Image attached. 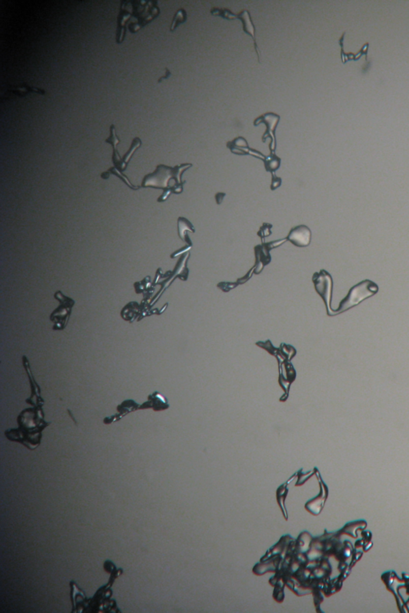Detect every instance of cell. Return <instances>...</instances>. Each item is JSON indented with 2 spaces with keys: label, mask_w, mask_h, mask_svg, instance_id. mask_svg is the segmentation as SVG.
I'll return each instance as SVG.
<instances>
[{
  "label": "cell",
  "mask_w": 409,
  "mask_h": 613,
  "mask_svg": "<svg viewBox=\"0 0 409 613\" xmlns=\"http://www.w3.org/2000/svg\"><path fill=\"white\" fill-rule=\"evenodd\" d=\"M191 164H182L177 166L174 168L169 167L164 165H159L156 170L152 174L145 176L142 181L141 188H154L163 189V196L158 199V202H164L167 200L170 193H174V188L170 185V180L173 181H181V175L187 169L191 167Z\"/></svg>",
  "instance_id": "6da1fadb"
},
{
  "label": "cell",
  "mask_w": 409,
  "mask_h": 613,
  "mask_svg": "<svg viewBox=\"0 0 409 613\" xmlns=\"http://www.w3.org/2000/svg\"><path fill=\"white\" fill-rule=\"evenodd\" d=\"M379 291V286L370 280H364L351 287L345 298L342 300L339 308L333 311L335 314L341 313L350 308L361 304L364 300L372 297Z\"/></svg>",
  "instance_id": "7a4b0ae2"
},
{
  "label": "cell",
  "mask_w": 409,
  "mask_h": 613,
  "mask_svg": "<svg viewBox=\"0 0 409 613\" xmlns=\"http://www.w3.org/2000/svg\"><path fill=\"white\" fill-rule=\"evenodd\" d=\"M54 298L59 302V306L53 311L51 315V321L54 322V330H64L68 325L71 316V310L75 305L73 299L66 297L62 292L58 291L54 294Z\"/></svg>",
  "instance_id": "3957f363"
},
{
  "label": "cell",
  "mask_w": 409,
  "mask_h": 613,
  "mask_svg": "<svg viewBox=\"0 0 409 613\" xmlns=\"http://www.w3.org/2000/svg\"><path fill=\"white\" fill-rule=\"evenodd\" d=\"M314 284L318 293L320 296L323 298L325 301V305L327 307L328 313L329 314V308H330L331 296H332V289H333V279L330 276L329 272L325 270L320 271L319 272H316L314 274L313 278Z\"/></svg>",
  "instance_id": "277c9868"
},
{
  "label": "cell",
  "mask_w": 409,
  "mask_h": 613,
  "mask_svg": "<svg viewBox=\"0 0 409 613\" xmlns=\"http://www.w3.org/2000/svg\"><path fill=\"white\" fill-rule=\"evenodd\" d=\"M311 230L306 225H298L292 229L287 240L295 246L307 247L311 242Z\"/></svg>",
  "instance_id": "5b68a950"
},
{
  "label": "cell",
  "mask_w": 409,
  "mask_h": 613,
  "mask_svg": "<svg viewBox=\"0 0 409 613\" xmlns=\"http://www.w3.org/2000/svg\"><path fill=\"white\" fill-rule=\"evenodd\" d=\"M279 119H280V116L277 115V114H273V113H267V114H262L260 118H257L254 121V125L255 126L261 123H265L266 126H267V129L265 131L263 138H262V140H263L264 142H265V140L267 139V138L270 137L271 139L274 142V143H276V142H275V131H276L277 124H278Z\"/></svg>",
  "instance_id": "8992f818"
},
{
  "label": "cell",
  "mask_w": 409,
  "mask_h": 613,
  "mask_svg": "<svg viewBox=\"0 0 409 613\" xmlns=\"http://www.w3.org/2000/svg\"><path fill=\"white\" fill-rule=\"evenodd\" d=\"M237 19H239L242 22L243 30L245 33H247L248 36H250L252 37L253 40H254V47H255L257 54H258V61L260 62V54L259 52H258V44H257L256 42V29H255V26H254L252 19H251L250 14L248 12V10H243V11H241L237 15Z\"/></svg>",
  "instance_id": "52a82bcc"
},
{
  "label": "cell",
  "mask_w": 409,
  "mask_h": 613,
  "mask_svg": "<svg viewBox=\"0 0 409 613\" xmlns=\"http://www.w3.org/2000/svg\"><path fill=\"white\" fill-rule=\"evenodd\" d=\"M345 32H344L341 37L340 38V40H339V44L340 46V58H341L342 62L344 64L349 62V61H351V60L357 61V60L360 59L362 55L365 56V61L367 62L368 61V47H369V43H367L364 44L363 47H361V50L358 52L356 53V54L346 53L344 49V36H345Z\"/></svg>",
  "instance_id": "ba28073f"
},
{
  "label": "cell",
  "mask_w": 409,
  "mask_h": 613,
  "mask_svg": "<svg viewBox=\"0 0 409 613\" xmlns=\"http://www.w3.org/2000/svg\"><path fill=\"white\" fill-rule=\"evenodd\" d=\"M110 137L106 140L107 143L110 144L113 147V163H114V167L118 168L121 163V158L120 157V155L118 154V150H117V146L119 143V138H118L115 132V125L114 124L110 125Z\"/></svg>",
  "instance_id": "9c48e42d"
},
{
  "label": "cell",
  "mask_w": 409,
  "mask_h": 613,
  "mask_svg": "<svg viewBox=\"0 0 409 613\" xmlns=\"http://www.w3.org/2000/svg\"><path fill=\"white\" fill-rule=\"evenodd\" d=\"M8 92L13 93L15 95L18 97H24L26 94L30 93H39L40 95H44L46 94L45 90L43 89L37 87H30L27 85H23V86H12V87L8 89Z\"/></svg>",
  "instance_id": "30bf717a"
},
{
  "label": "cell",
  "mask_w": 409,
  "mask_h": 613,
  "mask_svg": "<svg viewBox=\"0 0 409 613\" xmlns=\"http://www.w3.org/2000/svg\"><path fill=\"white\" fill-rule=\"evenodd\" d=\"M141 146H142V141H141L140 138H134V139H133L132 144H131V148H130L129 151L127 152V153L124 155V157L121 158L119 166H118V168L116 169H117L118 170H119L120 172H122L123 170H125V169H127V166H128V163H129L130 160H131V157H132L133 154L135 153V152L136 151L137 149H139Z\"/></svg>",
  "instance_id": "8fae6325"
},
{
  "label": "cell",
  "mask_w": 409,
  "mask_h": 613,
  "mask_svg": "<svg viewBox=\"0 0 409 613\" xmlns=\"http://www.w3.org/2000/svg\"><path fill=\"white\" fill-rule=\"evenodd\" d=\"M280 159L277 157L274 153H271L269 157H265V167L268 172L276 171L280 167Z\"/></svg>",
  "instance_id": "7c38bea8"
},
{
  "label": "cell",
  "mask_w": 409,
  "mask_h": 613,
  "mask_svg": "<svg viewBox=\"0 0 409 613\" xmlns=\"http://www.w3.org/2000/svg\"><path fill=\"white\" fill-rule=\"evenodd\" d=\"M186 20V12H185V9H183V8H180V9H178V11H177L175 15H174L172 23H171V26H170V31H174V30H175L177 27H178V25L185 23V21Z\"/></svg>",
  "instance_id": "4fadbf2b"
},
{
  "label": "cell",
  "mask_w": 409,
  "mask_h": 613,
  "mask_svg": "<svg viewBox=\"0 0 409 613\" xmlns=\"http://www.w3.org/2000/svg\"><path fill=\"white\" fill-rule=\"evenodd\" d=\"M210 13L212 15L219 16L223 19H229V20H233L237 18V15H235L230 10L226 9V8H213L210 10Z\"/></svg>",
  "instance_id": "5bb4252c"
},
{
  "label": "cell",
  "mask_w": 409,
  "mask_h": 613,
  "mask_svg": "<svg viewBox=\"0 0 409 613\" xmlns=\"http://www.w3.org/2000/svg\"><path fill=\"white\" fill-rule=\"evenodd\" d=\"M280 183H281V180H280V177H276L275 175L273 176V180H272V185H271V189H273V190L276 189L277 187L280 186Z\"/></svg>",
  "instance_id": "9a60e30c"
},
{
  "label": "cell",
  "mask_w": 409,
  "mask_h": 613,
  "mask_svg": "<svg viewBox=\"0 0 409 613\" xmlns=\"http://www.w3.org/2000/svg\"><path fill=\"white\" fill-rule=\"evenodd\" d=\"M170 76H171V72H170V70H169L168 68H166V75H165L164 76L161 77V78L158 80V82L160 83V82H163V81L165 80V79H169Z\"/></svg>",
  "instance_id": "2e32d148"
},
{
  "label": "cell",
  "mask_w": 409,
  "mask_h": 613,
  "mask_svg": "<svg viewBox=\"0 0 409 613\" xmlns=\"http://www.w3.org/2000/svg\"><path fill=\"white\" fill-rule=\"evenodd\" d=\"M216 196H217L215 197V198H216V201H217V203L218 204V205H220V204L222 203V202H223V198L226 196V193L218 192V193H217Z\"/></svg>",
  "instance_id": "e0dca14e"
}]
</instances>
